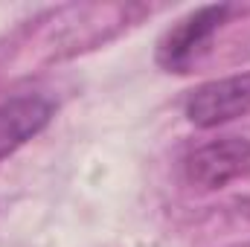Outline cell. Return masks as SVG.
<instances>
[{
  "instance_id": "obj_4",
  "label": "cell",
  "mask_w": 250,
  "mask_h": 247,
  "mask_svg": "<svg viewBox=\"0 0 250 247\" xmlns=\"http://www.w3.org/2000/svg\"><path fill=\"white\" fill-rule=\"evenodd\" d=\"M53 120V102L35 93L12 96L0 102V160L41 134Z\"/></svg>"
},
{
  "instance_id": "obj_1",
  "label": "cell",
  "mask_w": 250,
  "mask_h": 247,
  "mask_svg": "<svg viewBox=\"0 0 250 247\" xmlns=\"http://www.w3.org/2000/svg\"><path fill=\"white\" fill-rule=\"evenodd\" d=\"M230 6H201L178 21L157 44V64L166 73H189L209 50L215 32L224 26Z\"/></svg>"
},
{
  "instance_id": "obj_2",
  "label": "cell",
  "mask_w": 250,
  "mask_h": 247,
  "mask_svg": "<svg viewBox=\"0 0 250 247\" xmlns=\"http://www.w3.org/2000/svg\"><path fill=\"white\" fill-rule=\"evenodd\" d=\"M250 169V140L245 137H218L192 148L184 160V175L192 186L221 189L242 178Z\"/></svg>"
},
{
  "instance_id": "obj_3",
  "label": "cell",
  "mask_w": 250,
  "mask_h": 247,
  "mask_svg": "<svg viewBox=\"0 0 250 247\" xmlns=\"http://www.w3.org/2000/svg\"><path fill=\"white\" fill-rule=\"evenodd\" d=\"M184 114L198 128H218L250 114V73L215 79L195 87L184 105Z\"/></svg>"
}]
</instances>
